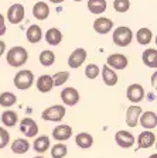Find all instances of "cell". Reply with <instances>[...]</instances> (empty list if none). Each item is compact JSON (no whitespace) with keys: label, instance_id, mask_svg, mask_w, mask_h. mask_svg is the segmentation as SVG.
<instances>
[{"label":"cell","instance_id":"6da1fadb","mask_svg":"<svg viewBox=\"0 0 157 158\" xmlns=\"http://www.w3.org/2000/svg\"><path fill=\"white\" fill-rule=\"evenodd\" d=\"M27 59H28V52H27V49L23 48V47H13V48L9 49V52L6 55V61L10 66H13V68H20V66H23L24 64L27 62Z\"/></svg>","mask_w":157,"mask_h":158},{"label":"cell","instance_id":"7a4b0ae2","mask_svg":"<svg viewBox=\"0 0 157 158\" xmlns=\"http://www.w3.org/2000/svg\"><path fill=\"white\" fill-rule=\"evenodd\" d=\"M13 82H14V86H16L17 89H20V90H27V89H30L33 86L34 75L31 71H28V69H23V71H20V72L16 73Z\"/></svg>","mask_w":157,"mask_h":158},{"label":"cell","instance_id":"3957f363","mask_svg":"<svg viewBox=\"0 0 157 158\" xmlns=\"http://www.w3.org/2000/svg\"><path fill=\"white\" fill-rule=\"evenodd\" d=\"M65 107L61 105H54L50 106V107L44 109L43 113H41V117L46 122H61L62 118L65 117Z\"/></svg>","mask_w":157,"mask_h":158},{"label":"cell","instance_id":"277c9868","mask_svg":"<svg viewBox=\"0 0 157 158\" xmlns=\"http://www.w3.org/2000/svg\"><path fill=\"white\" fill-rule=\"evenodd\" d=\"M113 43L119 47H126L132 43L133 40V33L129 27H118V28L113 31V35H112Z\"/></svg>","mask_w":157,"mask_h":158},{"label":"cell","instance_id":"5b68a950","mask_svg":"<svg viewBox=\"0 0 157 158\" xmlns=\"http://www.w3.org/2000/svg\"><path fill=\"white\" fill-rule=\"evenodd\" d=\"M24 6L20 3H14L9 7L7 10V20L11 24H19L23 21L24 19Z\"/></svg>","mask_w":157,"mask_h":158},{"label":"cell","instance_id":"8992f818","mask_svg":"<svg viewBox=\"0 0 157 158\" xmlns=\"http://www.w3.org/2000/svg\"><path fill=\"white\" fill-rule=\"evenodd\" d=\"M20 131L27 137H36L38 134V124L31 117H26L20 122Z\"/></svg>","mask_w":157,"mask_h":158},{"label":"cell","instance_id":"52a82bcc","mask_svg":"<svg viewBox=\"0 0 157 158\" xmlns=\"http://www.w3.org/2000/svg\"><path fill=\"white\" fill-rule=\"evenodd\" d=\"M115 141L122 148H130V147H133L136 140H134V135L132 133L126 131V130H119L115 134Z\"/></svg>","mask_w":157,"mask_h":158},{"label":"cell","instance_id":"ba28073f","mask_svg":"<svg viewBox=\"0 0 157 158\" xmlns=\"http://www.w3.org/2000/svg\"><path fill=\"white\" fill-rule=\"evenodd\" d=\"M86 59V51L84 48H76L72 51V54L68 58V66L72 69H76L84 64V61Z\"/></svg>","mask_w":157,"mask_h":158},{"label":"cell","instance_id":"9c48e42d","mask_svg":"<svg viewBox=\"0 0 157 158\" xmlns=\"http://www.w3.org/2000/svg\"><path fill=\"white\" fill-rule=\"evenodd\" d=\"M126 96H128V99L130 100V102H133L134 105L139 102H142L144 98V89L142 85H139V83H133V85H130L128 89H126Z\"/></svg>","mask_w":157,"mask_h":158},{"label":"cell","instance_id":"30bf717a","mask_svg":"<svg viewBox=\"0 0 157 158\" xmlns=\"http://www.w3.org/2000/svg\"><path fill=\"white\" fill-rule=\"evenodd\" d=\"M61 100L65 103L67 106H75L79 102V93L75 88H65L64 90H61Z\"/></svg>","mask_w":157,"mask_h":158},{"label":"cell","instance_id":"8fae6325","mask_svg":"<svg viewBox=\"0 0 157 158\" xmlns=\"http://www.w3.org/2000/svg\"><path fill=\"white\" fill-rule=\"evenodd\" d=\"M142 107L139 105H132L130 107L126 110V124L129 127H136L139 123V117L142 114Z\"/></svg>","mask_w":157,"mask_h":158},{"label":"cell","instance_id":"7c38bea8","mask_svg":"<svg viewBox=\"0 0 157 158\" xmlns=\"http://www.w3.org/2000/svg\"><path fill=\"white\" fill-rule=\"evenodd\" d=\"M106 64H108V66L115 68V69H124L128 66L129 61L123 54H112V55L108 56Z\"/></svg>","mask_w":157,"mask_h":158},{"label":"cell","instance_id":"4fadbf2b","mask_svg":"<svg viewBox=\"0 0 157 158\" xmlns=\"http://www.w3.org/2000/svg\"><path fill=\"white\" fill-rule=\"evenodd\" d=\"M140 126L146 130H153L157 126V114L154 112H142L140 114Z\"/></svg>","mask_w":157,"mask_h":158},{"label":"cell","instance_id":"5bb4252c","mask_svg":"<svg viewBox=\"0 0 157 158\" xmlns=\"http://www.w3.org/2000/svg\"><path fill=\"white\" fill-rule=\"evenodd\" d=\"M72 135V127L68 124H59L52 130V137L55 138L57 141H65Z\"/></svg>","mask_w":157,"mask_h":158},{"label":"cell","instance_id":"9a60e30c","mask_svg":"<svg viewBox=\"0 0 157 158\" xmlns=\"http://www.w3.org/2000/svg\"><path fill=\"white\" fill-rule=\"evenodd\" d=\"M113 28V21L106 17H99L94 21V30L98 34H108Z\"/></svg>","mask_w":157,"mask_h":158},{"label":"cell","instance_id":"2e32d148","mask_svg":"<svg viewBox=\"0 0 157 158\" xmlns=\"http://www.w3.org/2000/svg\"><path fill=\"white\" fill-rule=\"evenodd\" d=\"M156 143V134L151 130H144L137 137V144L140 148H150Z\"/></svg>","mask_w":157,"mask_h":158},{"label":"cell","instance_id":"e0dca14e","mask_svg":"<svg viewBox=\"0 0 157 158\" xmlns=\"http://www.w3.org/2000/svg\"><path fill=\"white\" fill-rule=\"evenodd\" d=\"M101 73H102V78H103V83L106 86H115L118 83V75H116V72L112 68H109L106 64L103 65Z\"/></svg>","mask_w":157,"mask_h":158},{"label":"cell","instance_id":"ac0fdd59","mask_svg":"<svg viewBox=\"0 0 157 158\" xmlns=\"http://www.w3.org/2000/svg\"><path fill=\"white\" fill-rule=\"evenodd\" d=\"M26 37L31 44L40 43L41 38H43V30H41L40 26H37V24H31L26 31Z\"/></svg>","mask_w":157,"mask_h":158},{"label":"cell","instance_id":"d6986e66","mask_svg":"<svg viewBox=\"0 0 157 158\" xmlns=\"http://www.w3.org/2000/svg\"><path fill=\"white\" fill-rule=\"evenodd\" d=\"M142 61L149 68H156L157 66V49L156 48H147L142 54Z\"/></svg>","mask_w":157,"mask_h":158},{"label":"cell","instance_id":"ffe728a7","mask_svg":"<svg viewBox=\"0 0 157 158\" xmlns=\"http://www.w3.org/2000/svg\"><path fill=\"white\" fill-rule=\"evenodd\" d=\"M34 150L40 154L48 151L50 147H51V143H50V137L48 135H38V137L34 140V144H33Z\"/></svg>","mask_w":157,"mask_h":158},{"label":"cell","instance_id":"44dd1931","mask_svg":"<svg viewBox=\"0 0 157 158\" xmlns=\"http://www.w3.org/2000/svg\"><path fill=\"white\" fill-rule=\"evenodd\" d=\"M52 88H54V82L50 75H41L37 79V89L41 93H48Z\"/></svg>","mask_w":157,"mask_h":158},{"label":"cell","instance_id":"7402d4cb","mask_svg":"<svg viewBox=\"0 0 157 158\" xmlns=\"http://www.w3.org/2000/svg\"><path fill=\"white\" fill-rule=\"evenodd\" d=\"M50 14V9L48 4L44 3V2H38V3L34 4L33 7V16L37 20H46Z\"/></svg>","mask_w":157,"mask_h":158},{"label":"cell","instance_id":"603a6c76","mask_svg":"<svg viewBox=\"0 0 157 158\" xmlns=\"http://www.w3.org/2000/svg\"><path fill=\"white\" fill-rule=\"evenodd\" d=\"M30 150V143L27 141L26 138H16L13 141V144H11V151L14 152V154H26L27 151Z\"/></svg>","mask_w":157,"mask_h":158},{"label":"cell","instance_id":"cb8c5ba5","mask_svg":"<svg viewBox=\"0 0 157 158\" xmlns=\"http://www.w3.org/2000/svg\"><path fill=\"white\" fill-rule=\"evenodd\" d=\"M75 143L78 147L86 150V148L92 147V144H94V137H92L89 133H79L75 137Z\"/></svg>","mask_w":157,"mask_h":158},{"label":"cell","instance_id":"d4e9b609","mask_svg":"<svg viewBox=\"0 0 157 158\" xmlns=\"http://www.w3.org/2000/svg\"><path fill=\"white\" fill-rule=\"evenodd\" d=\"M106 7V0H88V10L94 14H102Z\"/></svg>","mask_w":157,"mask_h":158},{"label":"cell","instance_id":"484cf974","mask_svg":"<svg viewBox=\"0 0 157 158\" xmlns=\"http://www.w3.org/2000/svg\"><path fill=\"white\" fill-rule=\"evenodd\" d=\"M46 41L50 45H58L62 41V33L58 28H50L46 33Z\"/></svg>","mask_w":157,"mask_h":158},{"label":"cell","instance_id":"4316f807","mask_svg":"<svg viewBox=\"0 0 157 158\" xmlns=\"http://www.w3.org/2000/svg\"><path fill=\"white\" fill-rule=\"evenodd\" d=\"M136 38H137L139 44L147 45V44L151 43V40H153V33L149 28H139V31L136 33Z\"/></svg>","mask_w":157,"mask_h":158},{"label":"cell","instance_id":"83f0119b","mask_svg":"<svg viewBox=\"0 0 157 158\" xmlns=\"http://www.w3.org/2000/svg\"><path fill=\"white\" fill-rule=\"evenodd\" d=\"M17 102V98L11 92H3L0 93V106L3 107H11Z\"/></svg>","mask_w":157,"mask_h":158},{"label":"cell","instance_id":"f1b7e54d","mask_svg":"<svg viewBox=\"0 0 157 158\" xmlns=\"http://www.w3.org/2000/svg\"><path fill=\"white\" fill-rule=\"evenodd\" d=\"M17 120H19L17 113L13 112V110H7V112H4L3 114H2V122H3V124L7 126V127H13L17 123Z\"/></svg>","mask_w":157,"mask_h":158},{"label":"cell","instance_id":"f546056e","mask_svg":"<svg viewBox=\"0 0 157 158\" xmlns=\"http://www.w3.org/2000/svg\"><path fill=\"white\" fill-rule=\"evenodd\" d=\"M68 154V148L65 144L58 143V144L51 147V157L52 158H65V155Z\"/></svg>","mask_w":157,"mask_h":158},{"label":"cell","instance_id":"4dcf8cb0","mask_svg":"<svg viewBox=\"0 0 157 158\" xmlns=\"http://www.w3.org/2000/svg\"><path fill=\"white\" fill-rule=\"evenodd\" d=\"M55 61V54L50 51V49H46L43 52L40 54V64L43 66H51Z\"/></svg>","mask_w":157,"mask_h":158},{"label":"cell","instance_id":"1f68e13d","mask_svg":"<svg viewBox=\"0 0 157 158\" xmlns=\"http://www.w3.org/2000/svg\"><path fill=\"white\" fill-rule=\"evenodd\" d=\"M52 82H54V86H61L69 79V72L67 71H61V72H57L55 75H52Z\"/></svg>","mask_w":157,"mask_h":158},{"label":"cell","instance_id":"d6a6232c","mask_svg":"<svg viewBox=\"0 0 157 158\" xmlns=\"http://www.w3.org/2000/svg\"><path fill=\"white\" fill-rule=\"evenodd\" d=\"M101 73V69L96 64H89L85 68V76L88 79H96V76Z\"/></svg>","mask_w":157,"mask_h":158},{"label":"cell","instance_id":"836d02e7","mask_svg":"<svg viewBox=\"0 0 157 158\" xmlns=\"http://www.w3.org/2000/svg\"><path fill=\"white\" fill-rule=\"evenodd\" d=\"M113 7L118 13H124V11H128L129 7H130V2H129V0H115Z\"/></svg>","mask_w":157,"mask_h":158},{"label":"cell","instance_id":"e575fe53","mask_svg":"<svg viewBox=\"0 0 157 158\" xmlns=\"http://www.w3.org/2000/svg\"><path fill=\"white\" fill-rule=\"evenodd\" d=\"M10 141V134L9 131H6L3 127H0V150L4 148Z\"/></svg>","mask_w":157,"mask_h":158},{"label":"cell","instance_id":"d590c367","mask_svg":"<svg viewBox=\"0 0 157 158\" xmlns=\"http://www.w3.org/2000/svg\"><path fill=\"white\" fill-rule=\"evenodd\" d=\"M6 34V24H4V17L3 14H0V37Z\"/></svg>","mask_w":157,"mask_h":158},{"label":"cell","instance_id":"8d00e7d4","mask_svg":"<svg viewBox=\"0 0 157 158\" xmlns=\"http://www.w3.org/2000/svg\"><path fill=\"white\" fill-rule=\"evenodd\" d=\"M4 49H6V44H4V41H0V56L3 55Z\"/></svg>","mask_w":157,"mask_h":158},{"label":"cell","instance_id":"74e56055","mask_svg":"<svg viewBox=\"0 0 157 158\" xmlns=\"http://www.w3.org/2000/svg\"><path fill=\"white\" fill-rule=\"evenodd\" d=\"M50 2H52V3H62L64 0H50Z\"/></svg>","mask_w":157,"mask_h":158},{"label":"cell","instance_id":"f35d334b","mask_svg":"<svg viewBox=\"0 0 157 158\" xmlns=\"http://www.w3.org/2000/svg\"><path fill=\"white\" fill-rule=\"evenodd\" d=\"M156 76H157V73H153V85L156 86Z\"/></svg>","mask_w":157,"mask_h":158},{"label":"cell","instance_id":"ab89813d","mask_svg":"<svg viewBox=\"0 0 157 158\" xmlns=\"http://www.w3.org/2000/svg\"><path fill=\"white\" fill-rule=\"evenodd\" d=\"M149 158H157V154H153V155H150Z\"/></svg>","mask_w":157,"mask_h":158},{"label":"cell","instance_id":"60d3db41","mask_svg":"<svg viewBox=\"0 0 157 158\" xmlns=\"http://www.w3.org/2000/svg\"><path fill=\"white\" fill-rule=\"evenodd\" d=\"M74 2H82V0H74Z\"/></svg>","mask_w":157,"mask_h":158},{"label":"cell","instance_id":"b9f144b4","mask_svg":"<svg viewBox=\"0 0 157 158\" xmlns=\"http://www.w3.org/2000/svg\"><path fill=\"white\" fill-rule=\"evenodd\" d=\"M34 158H44V157H34Z\"/></svg>","mask_w":157,"mask_h":158}]
</instances>
